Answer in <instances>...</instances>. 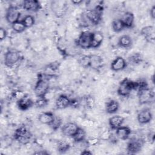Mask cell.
<instances>
[{
	"mask_svg": "<svg viewBox=\"0 0 155 155\" xmlns=\"http://www.w3.org/2000/svg\"><path fill=\"white\" fill-rule=\"evenodd\" d=\"M102 6L97 5L94 8L87 10L85 13V18L92 24L97 25L102 20Z\"/></svg>",
	"mask_w": 155,
	"mask_h": 155,
	"instance_id": "obj_1",
	"label": "cell"
},
{
	"mask_svg": "<svg viewBox=\"0 0 155 155\" xmlns=\"http://www.w3.org/2000/svg\"><path fill=\"white\" fill-rule=\"evenodd\" d=\"M14 139L22 144L28 143L32 137V134L25 126H21L18 128L13 134Z\"/></svg>",
	"mask_w": 155,
	"mask_h": 155,
	"instance_id": "obj_2",
	"label": "cell"
},
{
	"mask_svg": "<svg viewBox=\"0 0 155 155\" xmlns=\"http://www.w3.org/2000/svg\"><path fill=\"white\" fill-rule=\"evenodd\" d=\"M132 90H135L134 81H133L128 78H125L120 81L117 93L121 96L126 97L130 94Z\"/></svg>",
	"mask_w": 155,
	"mask_h": 155,
	"instance_id": "obj_3",
	"label": "cell"
},
{
	"mask_svg": "<svg viewBox=\"0 0 155 155\" xmlns=\"http://www.w3.org/2000/svg\"><path fill=\"white\" fill-rule=\"evenodd\" d=\"M49 89V84L47 79L39 77L35 84L34 91L37 97H45Z\"/></svg>",
	"mask_w": 155,
	"mask_h": 155,
	"instance_id": "obj_4",
	"label": "cell"
},
{
	"mask_svg": "<svg viewBox=\"0 0 155 155\" xmlns=\"http://www.w3.org/2000/svg\"><path fill=\"white\" fill-rule=\"evenodd\" d=\"M92 37L93 32L88 31L81 33L79 38L78 39V45L83 49H88L91 48L92 45Z\"/></svg>",
	"mask_w": 155,
	"mask_h": 155,
	"instance_id": "obj_5",
	"label": "cell"
},
{
	"mask_svg": "<svg viewBox=\"0 0 155 155\" xmlns=\"http://www.w3.org/2000/svg\"><path fill=\"white\" fill-rule=\"evenodd\" d=\"M154 96V91L148 87L137 91L138 101L141 105L151 102L153 101Z\"/></svg>",
	"mask_w": 155,
	"mask_h": 155,
	"instance_id": "obj_6",
	"label": "cell"
},
{
	"mask_svg": "<svg viewBox=\"0 0 155 155\" xmlns=\"http://www.w3.org/2000/svg\"><path fill=\"white\" fill-rule=\"evenodd\" d=\"M21 55L19 51L9 50L4 55V64L8 67H13L21 59Z\"/></svg>",
	"mask_w": 155,
	"mask_h": 155,
	"instance_id": "obj_7",
	"label": "cell"
},
{
	"mask_svg": "<svg viewBox=\"0 0 155 155\" xmlns=\"http://www.w3.org/2000/svg\"><path fill=\"white\" fill-rule=\"evenodd\" d=\"M143 145V141L140 138H132L128 142L127 150L128 154H136L139 153Z\"/></svg>",
	"mask_w": 155,
	"mask_h": 155,
	"instance_id": "obj_8",
	"label": "cell"
},
{
	"mask_svg": "<svg viewBox=\"0 0 155 155\" xmlns=\"http://www.w3.org/2000/svg\"><path fill=\"white\" fill-rule=\"evenodd\" d=\"M20 16L21 13L17 6L10 5L6 11L5 19L8 23L12 24L19 21Z\"/></svg>",
	"mask_w": 155,
	"mask_h": 155,
	"instance_id": "obj_9",
	"label": "cell"
},
{
	"mask_svg": "<svg viewBox=\"0 0 155 155\" xmlns=\"http://www.w3.org/2000/svg\"><path fill=\"white\" fill-rule=\"evenodd\" d=\"M23 8L27 11L36 12L41 8L39 1L37 0H25L22 3Z\"/></svg>",
	"mask_w": 155,
	"mask_h": 155,
	"instance_id": "obj_10",
	"label": "cell"
},
{
	"mask_svg": "<svg viewBox=\"0 0 155 155\" xmlns=\"http://www.w3.org/2000/svg\"><path fill=\"white\" fill-rule=\"evenodd\" d=\"M153 118V115L151 110L149 108H143L140 110L137 114V119L138 122L141 124L149 123Z\"/></svg>",
	"mask_w": 155,
	"mask_h": 155,
	"instance_id": "obj_11",
	"label": "cell"
},
{
	"mask_svg": "<svg viewBox=\"0 0 155 155\" xmlns=\"http://www.w3.org/2000/svg\"><path fill=\"white\" fill-rule=\"evenodd\" d=\"M79 127L73 122H68L64 124L61 127V131L62 134L68 137H72L78 130Z\"/></svg>",
	"mask_w": 155,
	"mask_h": 155,
	"instance_id": "obj_12",
	"label": "cell"
},
{
	"mask_svg": "<svg viewBox=\"0 0 155 155\" xmlns=\"http://www.w3.org/2000/svg\"><path fill=\"white\" fill-rule=\"evenodd\" d=\"M142 35L149 42H153L155 39L154 27L152 25H148L143 27L140 31Z\"/></svg>",
	"mask_w": 155,
	"mask_h": 155,
	"instance_id": "obj_13",
	"label": "cell"
},
{
	"mask_svg": "<svg viewBox=\"0 0 155 155\" xmlns=\"http://www.w3.org/2000/svg\"><path fill=\"white\" fill-rule=\"evenodd\" d=\"M34 105L33 101L28 96L24 95L18 100L17 105L18 108L22 110L25 111L31 108Z\"/></svg>",
	"mask_w": 155,
	"mask_h": 155,
	"instance_id": "obj_14",
	"label": "cell"
},
{
	"mask_svg": "<svg viewBox=\"0 0 155 155\" xmlns=\"http://www.w3.org/2000/svg\"><path fill=\"white\" fill-rule=\"evenodd\" d=\"M127 66V62L124 58L121 56L116 57L111 64V69L114 71H119L124 70Z\"/></svg>",
	"mask_w": 155,
	"mask_h": 155,
	"instance_id": "obj_15",
	"label": "cell"
},
{
	"mask_svg": "<svg viewBox=\"0 0 155 155\" xmlns=\"http://www.w3.org/2000/svg\"><path fill=\"white\" fill-rule=\"evenodd\" d=\"M103 60L102 58L96 54L90 55V66L93 69L98 70L102 67Z\"/></svg>",
	"mask_w": 155,
	"mask_h": 155,
	"instance_id": "obj_16",
	"label": "cell"
},
{
	"mask_svg": "<svg viewBox=\"0 0 155 155\" xmlns=\"http://www.w3.org/2000/svg\"><path fill=\"white\" fill-rule=\"evenodd\" d=\"M55 104L58 109H64L70 105V99L67 96L61 94L56 99Z\"/></svg>",
	"mask_w": 155,
	"mask_h": 155,
	"instance_id": "obj_17",
	"label": "cell"
},
{
	"mask_svg": "<svg viewBox=\"0 0 155 155\" xmlns=\"http://www.w3.org/2000/svg\"><path fill=\"white\" fill-rule=\"evenodd\" d=\"M116 134L117 138L121 140H127L128 139L131 134V130L129 127L126 126H120L117 128Z\"/></svg>",
	"mask_w": 155,
	"mask_h": 155,
	"instance_id": "obj_18",
	"label": "cell"
},
{
	"mask_svg": "<svg viewBox=\"0 0 155 155\" xmlns=\"http://www.w3.org/2000/svg\"><path fill=\"white\" fill-rule=\"evenodd\" d=\"M124 118L119 115H115L111 117L108 120V124L112 130H116L122 126Z\"/></svg>",
	"mask_w": 155,
	"mask_h": 155,
	"instance_id": "obj_19",
	"label": "cell"
},
{
	"mask_svg": "<svg viewBox=\"0 0 155 155\" xmlns=\"http://www.w3.org/2000/svg\"><path fill=\"white\" fill-rule=\"evenodd\" d=\"M54 116H55L54 115V114L51 112H44L39 114L38 120L41 124L50 125L53 122Z\"/></svg>",
	"mask_w": 155,
	"mask_h": 155,
	"instance_id": "obj_20",
	"label": "cell"
},
{
	"mask_svg": "<svg viewBox=\"0 0 155 155\" xmlns=\"http://www.w3.org/2000/svg\"><path fill=\"white\" fill-rule=\"evenodd\" d=\"M125 27L131 28L133 27L134 21V16L133 13L127 12L125 13L120 18Z\"/></svg>",
	"mask_w": 155,
	"mask_h": 155,
	"instance_id": "obj_21",
	"label": "cell"
},
{
	"mask_svg": "<svg viewBox=\"0 0 155 155\" xmlns=\"http://www.w3.org/2000/svg\"><path fill=\"white\" fill-rule=\"evenodd\" d=\"M103 39H104V36L101 31L93 32L91 48L99 47L101 45L103 41Z\"/></svg>",
	"mask_w": 155,
	"mask_h": 155,
	"instance_id": "obj_22",
	"label": "cell"
},
{
	"mask_svg": "<svg viewBox=\"0 0 155 155\" xmlns=\"http://www.w3.org/2000/svg\"><path fill=\"white\" fill-rule=\"evenodd\" d=\"M119 108V103L115 100H110L107 102L105 105V110L108 114H113L117 111Z\"/></svg>",
	"mask_w": 155,
	"mask_h": 155,
	"instance_id": "obj_23",
	"label": "cell"
},
{
	"mask_svg": "<svg viewBox=\"0 0 155 155\" xmlns=\"http://www.w3.org/2000/svg\"><path fill=\"white\" fill-rule=\"evenodd\" d=\"M132 39L131 38L127 35H122L119 37L118 40V44L120 47L125 48H129L132 45Z\"/></svg>",
	"mask_w": 155,
	"mask_h": 155,
	"instance_id": "obj_24",
	"label": "cell"
},
{
	"mask_svg": "<svg viewBox=\"0 0 155 155\" xmlns=\"http://www.w3.org/2000/svg\"><path fill=\"white\" fill-rule=\"evenodd\" d=\"M85 135H86V133L85 130L83 128L79 127L76 132L71 137L73 138V139L75 142H79L85 140Z\"/></svg>",
	"mask_w": 155,
	"mask_h": 155,
	"instance_id": "obj_25",
	"label": "cell"
},
{
	"mask_svg": "<svg viewBox=\"0 0 155 155\" xmlns=\"http://www.w3.org/2000/svg\"><path fill=\"white\" fill-rule=\"evenodd\" d=\"M128 61L134 65H138L143 61V56L140 53H134L128 57Z\"/></svg>",
	"mask_w": 155,
	"mask_h": 155,
	"instance_id": "obj_26",
	"label": "cell"
},
{
	"mask_svg": "<svg viewBox=\"0 0 155 155\" xmlns=\"http://www.w3.org/2000/svg\"><path fill=\"white\" fill-rule=\"evenodd\" d=\"M111 27L114 31L118 33L121 31L125 28V25H124L120 19H114L112 21Z\"/></svg>",
	"mask_w": 155,
	"mask_h": 155,
	"instance_id": "obj_27",
	"label": "cell"
},
{
	"mask_svg": "<svg viewBox=\"0 0 155 155\" xmlns=\"http://www.w3.org/2000/svg\"><path fill=\"white\" fill-rule=\"evenodd\" d=\"M12 29L15 32L19 33L23 32L26 28L25 26L24 25V24L22 21H18L15 22V23L12 24Z\"/></svg>",
	"mask_w": 155,
	"mask_h": 155,
	"instance_id": "obj_28",
	"label": "cell"
},
{
	"mask_svg": "<svg viewBox=\"0 0 155 155\" xmlns=\"http://www.w3.org/2000/svg\"><path fill=\"white\" fill-rule=\"evenodd\" d=\"M134 84H135V90L136 91H139L148 87L147 81H146V79L143 78H140L137 80L136 81H134Z\"/></svg>",
	"mask_w": 155,
	"mask_h": 155,
	"instance_id": "obj_29",
	"label": "cell"
},
{
	"mask_svg": "<svg viewBox=\"0 0 155 155\" xmlns=\"http://www.w3.org/2000/svg\"><path fill=\"white\" fill-rule=\"evenodd\" d=\"M79 64L84 68L89 67L90 66V55H81L78 58Z\"/></svg>",
	"mask_w": 155,
	"mask_h": 155,
	"instance_id": "obj_30",
	"label": "cell"
},
{
	"mask_svg": "<svg viewBox=\"0 0 155 155\" xmlns=\"http://www.w3.org/2000/svg\"><path fill=\"white\" fill-rule=\"evenodd\" d=\"M70 145L65 141H59L58 144V151L60 153H65L69 150Z\"/></svg>",
	"mask_w": 155,
	"mask_h": 155,
	"instance_id": "obj_31",
	"label": "cell"
},
{
	"mask_svg": "<svg viewBox=\"0 0 155 155\" xmlns=\"http://www.w3.org/2000/svg\"><path fill=\"white\" fill-rule=\"evenodd\" d=\"M24 25L26 28H29L32 27L35 22V18L31 15H27L25 16L23 19L22 20Z\"/></svg>",
	"mask_w": 155,
	"mask_h": 155,
	"instance_id": "obj_32",
	"label": "cell"
},
{
	"mask_svg": "<svg viewBox=\"0 0 155 155\" xmlns=\"http://www.w3.org/2000/svg\"><path fill=\"white\" fill-rule=\"evenodd\" d=\"M48 104V100L45 97H38L34 102V105L38 108H44Z\"/></svg>",
	"mask_w": 155,
	"mask_h": 155,
	"instance_id": "obj_33",
	"label": "cell"
},
{
	"mask_svg": "<svg viewBox=\"0 0 155 155\" xmlns=\"http://www.w3.org/2000/svg\"><path fill=\"white\" fill-rule=\"evenodd\" d=\"M62 119L58 117V116H54V118L53 120V122L50 125V127L54 131L57 130L58 128H59L62 125Z\"/></svg>",
	"mask_w": 155,
	"mask_h": 155,
	"instance_id": "obj_34",
	"label": "cell"
},
{
	"mask_svg": "<svg viewBox=\"0 0 155 155\" xmlns=\"http://www.w3.org/2000/svg\"><path fill=\"white\" fill-rule=\"evenodd\" d=\"M84 101L86 106L88 108H92L95 105V101L93 96H87L84 98Z\"/></svg>",
	"mask_w": 155,
	"mask_h": 155,
	"instance_id": "obj_35",
	"label": "cell"
},
{
	"mask_svg": "<svg viewBox=\"0 0 155 155\" xmlns=\"http://www.w3.org/2000/svg\"><path fill=\"white\" fill-rule=\"evenodd\" d=\"M81 104V101L78 99H70V105L73 107H78Z\"/></svg>",
	"mask_w": 155,
	"mask_h": 155,
	"instance_id": "obj_36",
	"label": "cell"
},
{
	"mask_svg": "<svg viewBox=\"0 0 155 155\" xmlns=\"http://www.w3.org/2000/svg\"><path fill=\"white\" fill-rule=\"evenodd\" d=\"M7 35V33L6 30L4 28L1 27L0 28V39H1V40L2 41L3 39H4L6 38Z\"/></svg>",
	"mask_w": 155,
	"mask_h": 155,
	"instance_id": "obj_37",
	"label": "cell"
},
{
	"mask_svg": "<svg viewBox=\"0 0 155 155\" xmlns=\"http://www.w3.org/2000/svg\"><path fill=\"white\" fill-rule=\"evenodd\" d=\"M150 16H151L152 19H154L155 18V6L154 5H153L151 7V8L150 9Z\"/></svg>",
	"mask_w": 155,
	"mask_h": 155,
	"instance_id": "obj_38",
	"label": "cell"
},
{
	"mask_svg": "<svg viewBox=\"0 0 155 155\" xmlns=\"http://www.w3.org/2000/svg\"><path fill=\"white\" fill-rule=\"evenodd\" d=\"M35 154H48L49 153L48 152H47L46 151H41L35 152Z\"/></svg>",
	"mask_w": 155,
	"mask_h": 155,
	"instance_id": "obj_39",
	"label": "cell"
},
{
	"mask_svg": "<svg viewBox=\"0 0 155 155\" xmlns=\"http://www.w3.org/2000/svg\"><path fill=\"white\" fill-rule=\"evenodd\" d=\"M92 153L90 152L89 150H84L82 153H81V154H91Z\"/></svg>",
	"mask_w": 155,
	"mask_h": 155,
	"instance_id": "obj_40",
	"label": "cell"
},
{
	"mask_svg": "<svg viewBox=\"0 0 155 155\" xmlns=\"http://www.w3.org/2000/svg\"><path fill=\"white\" fill-rule=\"evenodd\" d=\"M82 1H72L71 2L73 4H74V5H79V4H81Z\"/></svg>",
	"mask_w": 155,
	"mask_h": 155,
	"instance_id": "obj_41",
	"label": "cell"
}]
</instances>
